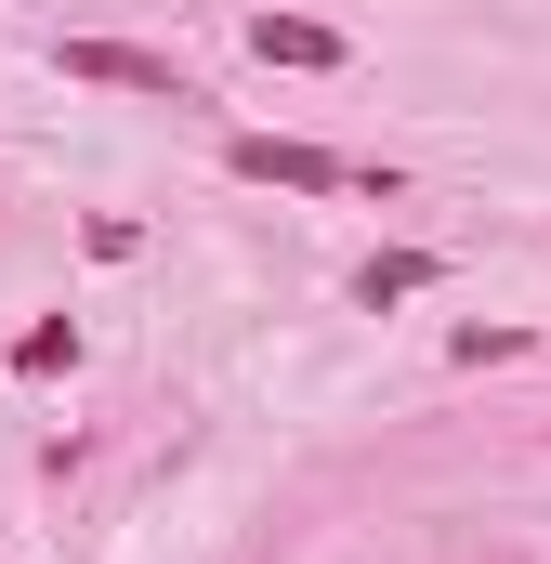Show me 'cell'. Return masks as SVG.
Here are the masks:
<instances>
[{"mask_svg":"<svg viewBox=\"0 0 551 564\" xmlns=\"http://www.w3.org/2000/svg\"><path fill=\"white\" fill-rule=\"evenodd\" d=\"M66 79H119V93H158V106H197V79L132 53V40H66Z\"/></svg>","mask_w":551,"mask_h":564,"instance_id":"cell-1","label":"cell"},{"mask_svg":"<svg viewBox=\"0 0 551 564\" xmlns=\"http://www.w3.org/2000/svg\"><path fill=\"white\" fill-rule=\"evenodd\" d=\"M237 171H250V184H289V197H328V184H342V158H328V144H276V132L237 144Z\"/></svg>","mask_w":551,"mask_h":564,"instance_id":"cell-2","label":"cell"},{"mask_svg":"<svg viewBox=\"0 0 551 564\" xmlns=\"http://www.w3.org/2000/svg\"><path fill=\"white\" fill-rule=\"evenodd\" d=\"M250 53H263V66H342V40H328L315 13H263V26H250Z\"/></svg>","mask_w":551,"mask_h":564,"instance_id":"cell-3","label":"cell"},{"mask_svg":"<svg viewBox=\"0 0 551 564\" xmlns=\"http://www.w3.org/2000/svg\"><path fill=\"white\" fill-rule=\"evenodd\" d=\"M355 289H368V302H408V289H433V263H420V250H381Z\"/></svg>","mask_w":551,"mask_h":564,"instance_id":"cell-4","label":"cell"}]
</instances>
